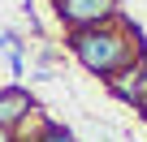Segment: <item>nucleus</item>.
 Wrapping results in <instances>:
<instances>
[{
  "label": "nucleus",
  "mask_w": 147,
  "mask_h": 142,
  "mask_svg": "<svg viewBox=\"0 0 147 142\" xmlns=\"http://www.w3.org/2000/svg\"><path fill=\"white\" fill-rule=\"evenodd\" d=\"M26 142H78V133H74L69 125H61V121H43Z\"/></svg>",
  "instance_id": "obj_5"
},
{
  "label": "nucleus",
  "mask_w": 147,
  "mask_h": 142,
  "mask_svg": "<svg viewBox=\"0 0 147 142\" xmlns=\"http://www.w3.org/2000/svg\"><path fill=\"white\" fill-rule=\"evenodd\" d=\"M108 91H113L121 103L143 108V103H147V60H134V65L117 69V73L108 78Z\"/></svg>",
  "instance_id": "obj_3"
},
{
  "label": "nucleus",
  "mask_w": 147,
  "mask_h": 142,
  "mask_svg": "<svg viewBox=\"0 0 147 142\" xmlns=\"http://www.w3.org/2000/svg\"><path fill=\"white\" fill-rule=\"evenodd\" d=\"M52 13L65 30H87V26L113 22L125 9H121V0H52Z\"/></svg>",
  "instance_id": "obj_2"
},
{
  "label": "nucleus",
  "mask_w": 147,
  "mask_h": 142,
  "mask_svg": "<svg viewBox=\"0 0 147 142\" xmlns=\"http://www.w3.org/2000/svg\"><path fill=\"white\" fill-rule=\"evenodd\" d=\"M0 52H9V35L5 30H0Z\"/></svg>",
  "instance_id": "obj_7"
},
{
  "label": "nucleus",
  "mask_w": 147,
  "mask_h": 142,
  "mask_svg": "<svg viewBox=\"0 0 147 142\" xmlns=\"http://www.w3.org/2000/svg\"><path fill=\"white\" fill-rule=\"evenodd\" d=\"M39 112V103H35V95L26 91V86H0V129H18L26 116H35Z\"/></svg>",
  "instance_id": "obj_4"
},
{
  "label": "nucleus",
  "mask_w": 147,
  "mask_h": 142,
  "mask_svg": "<svg viewBox=\"0 0 147 142\" xmlns=\"http://www.w3.org/2000/svg\"><path fill=\"white\" fill-rule=\"evenodd\" d=\"M0 142H18V133L13 129H0Z\"/></svg>",
  "instance_id": "obj_6"
},
{
  "label": "nucleus",
  "mask_w": 147,
  "mask_h": 142,
  "mask_svg": "<svg viewBox=\"0 0 147 142\" xmlns=\"http://www.w3.org/2000/svg\"><path fill=\"white\" fill-rule=\"evenodd\" d=\"M65 47L69 56L78 60L87 73L95 78H113L117 69L134 65V60H147V47H143V30L117 13L113 22H100V26H87V30H65Z\"/></svg>",
  "instance_id": "obj_1"
}]
</instances>
